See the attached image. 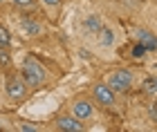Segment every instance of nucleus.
Here are the masks:
<instances>
[{
  "mask_svg": "<svg viewBox=\"0 0 157 132\" xmlns=\"http://www.w3.org/2000/svg\"><path fill=\"white\" fill-rule=\"evenodd\" d=\"M23 81L27 83V87H36L45 81V67H43L36 58H25L23 63Z\"/></svg>",
  "mask_w": 157,
  "mask_h": 132,
  "instance_id": "1",
  "label": "nucleus"
},
{
  "mask_svg": "<svg viewBox=\"0 0 157 132\" xmlns=\"http://www.w3.org/2000/svg\"><path fill=\"white\" fill-rule=\"evenodd\" d=\"M132 83H135V74L130 69H117V72H112L108 76L105 85H108L112 92H128V90L132 87Z\"/></svg>",
  "mask_w": 157,
  "mask_h": 132,
  "instance_id": "2",
  "label": "nucleus"
},
{
  "mask_svg": "<svg viewBox=\"0 0 157 132\" xmlns=\"http://www.w3.org/2000/svg\"><path fill=\"white\" fill-rule=\"evenodd\" d=\"M92 96H94V101L99 103V105H103V108H112L115 105V92L105 85V83H97L94 87H92Z\"/></svg>",
  "mask_w": 157,
  "mask_h": 132,
  "instance_id": "3",
  "label": "nucleus"
},
{
  "mask_svg": "<svg viewBox=\"0 0 157 132\" xmlns=\"http://www.w3.org/2000/svg\"><path fill=\"white\" fill-rule=\"evenodd\" d=\"M5 92L11 99H23L25 92H27V83L23 81V76H9L5 81Z\"/></svg>",
  "mask_w": 157,
  "mask_h": 132,
  "instance_id": "4",
  "label": "nucleus"
},
{
  "mask_svg": "<svg viewBox=\"0 0 157 132\" xmlns=\"http://www.w3.org/2000/svg\"><path fill=\"white\" fill-rule=\"evenodd\" d=\"M72 114L76 116L78 121H88L94 116V108H92V103L90 101H85V99H78L72 103Z\"/></svg>",
  "mask_w": 157,
  "mask_h": 132,
  "instance_id": "5",
  "label": "nucleus"
},
{
  "mask_svg": "<svg viewBox=\"0 0 157 132\" xmlns=\"http://www.w3.org/2000/svg\"><path fill=\"white\" fill-rule=\"evenodd\" d=\"M103 18L101 16H99V13H90V16H85L83 18V31L85 34H88V36H94V34H99V31H101L103 29Z\"/></svg>",
  "mask_w": 157,
  "mask_h": 132,
  "instance_id": "6",
  "label": "nucleus"
},
{
  "mask_svg": "<svg viewBox=\"0 0 157 132\" xmlns=\"http://www.w3.org/2000/svg\"><path fill=\"white\" fill-rule=\"evenodd\" d=\"M56 128L65 130V132H83V123L76 119V116H59L56 119Z\"/></svg>",
  "mask_w": 157,
  "mask_h": 132,
  "instance_id": "7",
  "label": "nucleus"
},
{
  "mask_svg": "<svg viewBox=\"0 0 157 132\" xmlns=\"http://www.w3.org/2000/svg\"><path fill=\"white\" fill-rule=\"evenodd\" d=\"M135 36H137V43H141L148 52H155V50H157V36H155L153 31H148V29H137V31H135Z\"/></svg>",
  "mask_w": 157,
  "mask_h": 132,
  "instance_id": "8",
  "label": "nucleus"
},
{
  "mask_svg": "<svg viewBox=\"0 0 157 132\" xmlns=\"http://www.w3.org/2000/svg\"><path fill=\"white\" fill-rule=\"evenodd\" d=\"M20 29H23L25 36H32V38L43 34L40 23H36V20H32V18H23V20H20Z\"/></svg>",
  "mask_w": 157,
  "mask_h": 132,
  "instance_id": "9",
  "label": "nucleus"
},
{
  "mask_svg": "<svg viewBox=\"0 0 157 132\" xmlns=\"http://www.w3.org/2000/svg\"><path fill=\"white\" fill-rule=\"evenodd\" d=\"M99 45L101 47H112L115 45V29L108 25H103V29L99 31Z\"/></svg>",
  "mask_w": 157,
  "mask_h": 132,
  "instance_id": "10",
  "label": "nucleus"
},
{
  "mask_svg": "<svg viewBox=\"0 0 157 132\" xmlns=\"http://www.w3.org/2000/svg\"><path fill=\"white\" fill-rule=\"evenodd\" d=\"M141 90L146 94H157V76H146L141 81Z\"/></svg>",
  "mask_w": 157,
  "mask_h": 132,
  "instance_id": "11",
  "label": "nucleus"
},
{
  "mask_svg": "<svg viewBox=\"0 0 157 132\" xmlns=\"http://www.w3.org/2000/svg\"><path fill=\"white\" fill-rule=\"evenodd\" d=\"M9 45H11V34L7 27L0 25V47H9Z\"/></svg>",
  "mask_w": 157,
  "mask_h": 132,
  "instance_id": "12",
  "label": "nucleus"
},
{
  "mask_svg": "<svg viewBox=\"0 0 157 132\" xmlns=\"http://www.w3.org/2000/svg\"><path fill=\"white\" fill-rule=\"evenodd\" d=\"M146 52H148V50H146V47L141 45V43H137V45L132 47V56H135V58H144V56H146Z\"/></svg>",
  "mask_w": 157,
  "mask_h": 132,
  "instance_id": "13",
  "label": "nucleus"
},
{
  "mask_svg": "<svg viewBox=\"0 0 157 132\" xmlns=\"http://www.w3.org/2000/svg\"><path fill=\"white\" fill-rule=\"evenodd\" d=\"M148 116H151V119H153V121L157 123V101L148 105Z\"/></svg>",
  "mask_w": 157,
  "mask_h": 132,
  "instance_id": "14",
  "label": "nucleus"
},
{
  "mask_svg": "<svg viewBox=\"0 0 157 132\" xmlns=\"http://www.w3.org/2000/svg\"><path fill=\"white\" fill-rule=\"evenodd\" d=\"M0 65H11V56H9V54H7V52H2V50H0Z\"/></svg>",
  "mask_w": 157,
  "mask_h": 132,
  "instance_id": "15",
  "label": "nucleus"
},
{
  "mask_svg": "<svg viewBox=\"0 0 157 132\" xmlns=\"http://www.w3.org/2000/svg\"><path fill=\"white\" fill-rule=\"evenodd\" d=\"M11 2H16L18 7H32V5H34V0H11Z\"/></svg>",
  "mask_w": 157,
  "mask_h": 132,
  "instance_id": "16",
  "label": "nucleus"
},
{
  "mask_svg": "<svg viewBox=\"0 0 157 132\" xmlns=\"http://www.w3.org/2000/svg\"><path fill=\"white\" fill-rule=\"evenodd\" d=\"M20 130H23V132H38L36 126H27V123H23V126H20Z\"/></svg>",
  "mask_w": 157,
  "mask_h": 132,
  "instance_id": "17",
  "label": "nucleus"
},
{
  "mask_svg": "<svg viewBox=\"0 0 157 132\" xmlns=\"http://www.w3.org/2000/svg\"><path fill=\"white\" fill-rule=\"evenodd\" d=\"M43 5H49V7H56V5H61V0H40Z\"/></svg>",
  "mask_w": 157,
  "mask_h": 132,
  "instance_id": "18",
  "label": "nucleus"
},
{
  "mask_svg": "<svg viewBox=\"0 0 157 132\" xmlns=\"http://www.w3.org/2000/svg\"><path fill=\"white\" fill-rule=\"evenodd\" d=\"M0 130H2V128H0Z\"/></svg>",
  "mask_w": 157,
  "mask_h": 132,
  "instance_id": "19",
  "label": "nucleus"
}]
</instances>
